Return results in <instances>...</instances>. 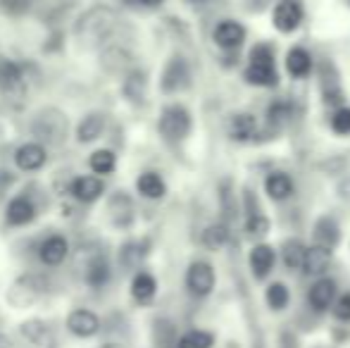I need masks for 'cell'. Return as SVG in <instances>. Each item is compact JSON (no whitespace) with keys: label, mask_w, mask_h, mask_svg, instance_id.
Instances as JSON below:
<instances>
[{"label":"cell","mask_w":350,"mask_h":348,"mask_svg":"<svg viewBox=\"0 0 350 348\" xmlns=\"http://www.w3.org/2000/svg\"><path fill=\"white\" fill-rule=\"evenodd\" d=\"M0 93L12 105H22L27 98V75L24 65H19L12 57L0 55Z\"/></svg>","instance_id":"3"},{"label":"cell","mask_w":350,"mask_h":348,"mask_svg":"<svg viewBox=\"0 0 350 348\" xmlns=\"http://www.w3.org/2000/svg\"><path fill=\"white\" fill-rule=\"evenodd\" d=\"M155 293H157L155 277H152L150 272H146V269L136 272L134 279H131V298H134L136 303H141V306H148V303L155 298Z\"/></svg>","instance_id":"19"},{"label":"cell","mask_w":350,"mask_h":348,"mask_svg":"<svg viewBox=\"0 0 350 348\" xmlns=\"http://www.w3.org/2000/svg\"><path fill=\"white\" fill-rule=\"evenodd\" d=\"M38 260L46 267H60L70 256V241L62 234H48L41 243H38Z\"/></svg>","instance_id":"12"},{"label":"cell","mask_w":350,"mask_h":348,"mask_svg":"<svg viewBox=\"0 0 350 348\" xmlns=\"http://www.w3.org/2000/svg\"><path fill=\"white\" fill-rule=\"evenodd\" d=\"M148 256V246L143 241H124L120 248V265L122 269H136Z\"/></svg>","instance_id":"28"},{"label":"cell","mask_w":350,"mask_h":348,"mask_svg":"<svg viewBox=\"0 0 350 348\" xmlns=\"http://www.w3.org/2000/svg\"><path fill=\"white\" fill-rule=\"evenodd\" d=\"M338 239H341V234H338L336 219L322 217L317 224H314V243H317V246H324L332 251V248L338 243Z\"/></svg>","instance_id":"26"},{"label":"cell","mask_w":350,"mask_h":348,"mask_svg":"<svg viewBox=\"0 0 350 348\" xmlns=\"http://www.w3.org/2000/svg\"><path fill=\"white\" fill-rule=\"evenodd\" d=\"M212 341H215V336H212L210 332L191 330V332H186V334L181 336L176 348H210Z\"/></svg>","instance_id":"34"},{"label":"cell","mask_w":350,"mask_h":348,"mask_svg":"<svg viewBox=\"0 0 350 348\" xmlns=\"http://www.w3.org/2000/svg\"><path fill=\"white\" fill-rule=\"evenodd\" d=\"M0 10L10 17H22L31 10V5L27 0H0Z\"/></svg>","instance_id":"40"},{"label":"cell","mask_w":350,"mask_h":348,"mask_svg":"<svg viewBox=\"0 0 350 348\" xmlns=\"http://www.w3.org/2000/svg\"><path fill=\"white\" fill-rule=\"evenodd\" d=\"M288 117H291V107H288V103H274V105H269V110H267V122L269 124H274V126H281V124H286L288 122Z\"/></svg>","instance_id":"37"},{"label":"cell","mask_w":350,"mask_h":348,"mask_svg":"<svg viewBox=\"0 0 350 348\" xmlns=\"http://www.w3.org/2000/svg\"><path fill=\"white\" fill-rule=\"evenodd\" d=\"M255 131H258L255 117L245 115V112L234 115V120H231V124H229V134H231V139H234V141H250L255 136Z\"/></svg>","instance_id":"32"},{"label":"cell","mask_w":350,"mask_h":348,"mask_svg":"<svg viewBox=\"0 0 350 348\" xmlns=\"http://www.w3.org/2000/svg\"><path fill=\"white\" fill-rule=\"evenodd\" d=\"M83 279L91 289H103L107 286V282L112 279V267H110V260H107L103 253H96L91 260L86 263V269H83Z\"/></svg>","instance_id":"18"},{"label":"cell","mask_w":350,"mask_h":348,"mask_svg":"<svg viewBox=\"0 0 350 348\" xmlns=\"http://www.w3.org/2000/svg\"><path fill=\"white\" fill-rule=\"evenodd\" d=\"M245 79L255 86H277L279 77L274 70V62H250L245 70Z\"/></svg>","instance_id":"22"},{"label":"cell","mask_w":350,"mask_h":348,"mask_svg":"<svg viewBox=\"0 0 350 348\" xmlns=\"http://www.w3.org/2000/svg\"><path fill=\"white\" fill-rule=\"evenodd\" d=\"M186 289L191 291V296L205 298L215 289V269L210 263L196 260L189 265V272H186Z\"/></svg>","instance_id":"6"},{"label":"cell","mask_w":350,"mask_h":348,"mask_svg":"<svg viewBox=\"0 0 350 348\" xmlns=\"http://www.w3.org/2000/svg\"><path fill=\"white\" fill-rule=\"evenodd\" d=\"M29 131L33 141L43 144L46 148H60L70 136V117L60 107H41L29 122Z\"/></svg>","instance_id":"2"},{"label":"cell","mask_w":350,"mask_h":348,"mask_svg":"<svg viewBox=\"0 0 350 348\" xmlns=\"http://www.w3.org/2000/svg\"><path fill=\"white\" fill-rule=\"evenodd\" d=\"M136 191L150 200H160L162 196L167 193V184L157 172H143L139 179H136Z\"/></svg>","instance_id":"24"},{"label":"cell","mask_w":350,"mask_h":348,"mask_svg":"<svg viewBox=\"0 0 350 348\" xmlns=\"http://www.w3.org/2000/svg\"><path fill=\"white\" fill-rule=\"evenodd\" d=\"M38 217V205L29 193H19L5 208V222L8 227H27Z\"/></svg>","instance_id":"8"},{"label":"cell","mask_w":350,"mask_h":348,"mask_svg":"<svg viewBox=\"0 0 350 348\" xmlns=\"http://www.w3.org/2000/svg\"><path fill=\"white\" fill-rule=\"evenodd\" d=\"M212 38L224 51H234V48H239L245 41V29L239 22H234V19H224V22L217 24Z\"/></svg>","instance_id":"17"},{"label":"cell","mask_w":350,"mask_h":348,"mask_svg":"<svg viewBox=\"0 0 350 348\" xmlns=\"http://www.w3.org/2000/svg\"><path fill=\"white\" fill-rule=\"evenodd\" d=\"M274 260H277V256H274L272 248L265 246V243H260V246H255L253 251H250V267H253L258 279L267 277V274L272 272Z\"/></svg>","instance_id":"25"},{"label":"cell","mask_w":350,"mask_h":348,"mask_svg":"<svg viewBox=\"0 0 350 348\" xmlns=\"http://www.w3.org/2000/svg\"><path fill=\"white\" fill-rule=\"evenodd\" d=\"M0 348H12V341H10V336L3 334V332H0Z\"/></svg>","instance_id":"44"},{"label":"cell","mask_w":350,"mask_h":348,"mask_svg":"<svg viewBox=\"0 0 350 348\" xmlns=\"http://www.w3.org/2000/svg\"><path fill=\"white\" fill-rule=\"evenodd\" d=\"M141 5H148V8H157V5H162L165 0H139Z\"/></svg>","instance_id":"45"},{"label":"cell","mask_w":350,"mask_h":348,"mask_svg":"<svg viewBox=\"0 0 350 348\" xmlns=\"http://www.w3.org/2000/svg\"><path fill=\"white\" fill-rule=\"evenodd\" d=\"M191 84V67L189 62L181 55L170 57V62L162 70V79H160V88L165 93H179L184 91L186 86Z\"/></svg>","instance_id":"7"},{"label":"cell","mask_w":350,"mask_h":348,"mask_svg":"<svg viewBox=\"0 0 350 348\" xmlns=\"http://www.w3.org/2000/svg\"><path fill=\"white\" fill-rule=\"evenodd\" d=\"M334 298H336V282H334V279H327V277L314 282L308 293V301L314 310H327V308L334 303Z\"/></svg>","instance_id":"20"},{"label":"cell","mask_w":350,"mask_h":348,"mask_svg":"<svg viewBox=\"0 0 350 348\" xmlns=\"http://www.w3.org/2000/svg\"><path fill=\"white\" fill-rule=\"evenodd\" d=\"M332 263V251L324 246L314 243L312 248H308V256H305V274H322L324 269Z\"/></svg>","instance_id":"31"},{"label":"cell","mask_w":350,"mask_h":348,"mask_svg":"<svg viewBox=\"0 0 350 348\" xmlns=\"http://www.w3.org/2000/svg\"><path fill=\"white\" fill-rule=\"evenodd\" d=\"M305 256H308V248H305L298 239L284 243V265L288 269H303L305 267Z\"/></svg>","instance_id":"33"},{"label":"cell","mask_w":350,"mask_h":348,"mask_svg":"<svg viewBox=\"0 0 350 348\" xmlns=\"http://www.w3.org/2000/svg\"><path fill=\"white\" fill-rule=\"evenodd\" d=\"M67 330L77 339H91L100 332V317L88 308H77L67 315Z\"/></svg>","instance_id":"13"},{"label":"cell","mask_w":350,"mask_h":348,"mask_svg":"<svg viewBox=\"0 0 350 348\" xmlns=\"http://www.w3.org/2000/svg\"><path fill=\"white\" fill-rule=\"evenodd\" d=\"M14 181H17V176L10 172V170H3V168H0V200H3V198H5V193H8V191L12 189Z\"/></svg>","instance_id":"42"},{"label":"cell","mask_w":350,"mask_h":348,"mask_svg":"<svg viewBox=\"0 0 350 348\" xmlns=\"http://www.w3.org/2000/svg\"><path fill=\"white\" fill-rule=\"evenodd\" d=\"M146 86H148V79H146V72L143 70H129L124 75V79H122V93H124V98L131 103L143 101Z\"/></svg>","instance_id":"21"},{"label":"cell","mask_w":350,"mask_h":348,"mask_svg":"<svg viewBox=\"0 0 350 348\" xmlns=\"http://www.w3.org/2000/svg\"><path fill=\"white\" fill-rule=\"evenodd\" d=\"M265 191H267L269 198L284 200V198H288V196L293 193V181H291L288 174L274 172V174H269L267 179H265Z\"/></svg>","instance_id":"30"},{"label":"cell","mask_w":350,"mask_h":348,"mask_svg":"<svg viewBox=\"0 0 350 348\" xmlns=\"http://www.w3.org/2000/svg\"><path fill=\"white\" fill-rule=\"evenodd\" d=\"M338 191H341V198L350 200V179H348V181H343V184L338 186Z\"/></svg>","instance_id":"43"},{"label":"cell","mask_w":350,"mask_h":348,"mask_svg":"<svg viewBox=\"0 0 350 348\" xmlns=\"http://www.w3.org/2000/svg\"><path fill=\"white\" fill-rule=\"evenodd\" d=\"M46 291H48V279L43 277V274L29 272L12 282V286H10V291H8V301H10V306H14V308H29Z\"/></svg>","instance_id":"4"},{"label":"cell","mask_w":350,"mask_h":348,"mask_svg":"<svg viewBox=\"0 0 350 348\" xmlns=\"http://www.w3.org/2000/svg\"><path fill=\"white\" fill-rule=\"evenodd\" d=\"M19 334H22L29 344L46 346L48 339H51V327H48V322L41 320V317H33V320L22 322V327H19Z\"/></svg>","instance_id":"23"},{"label":"cell","mask_w":350,"mask_h":348,"mask_svg":"<svg viewBox=\"0 0 350 348\" xmlns=\"http://www.w3.org/2000/svg\"><path fill=\"white\" fill-rule=\"evenodd\" d=\"M88 168H91V172L98 174V176L112 174V172H115V168H117V155H115V150H110V148H98V150H93L91 158H88Z\"/></svg>","instance_id":"27"},{"label":"cell","mask_w":350,"mask_h":348,"mask_svg":"<svg viewBox=\"0 0 350 348\" xmlns=\"http://www.w3.org/2000/svg\"><path fill=\"white\" fill-rule=\"evenodd\" d=\"M286 70H288V75L298 77V79L308 77L310 70H312V57H310V53L305 51V48H293V51H288Z\"/></svg>","instance_id":"29"},{"label":"cell","mask_w":350,"mask_h":348,"mask_svg":"<svg viewBox=\"0 0 350 348\" xmlns=\"http://www.w3.org/2000/svg\"><path fill=\"white\" fill-rule=\"evenodd\" d=\"M105 115L98 110L93 112H86V115L79 120L77 124V131H74V136H77V141L81 146H88L93 144V141H98L103 136V131H105Z\"/></svg>","instance_id":"15"},{"label":"cell","mask_w":350,"mask_h":348,"mask_svg":"<svg viewBox=\"0 0 350 348\" xmlns=\"http://www.w3.org/2000/svg\"><path fill=\"white\" fill-rule=\"evenodd\" d=\"M100 67L107 75H126L131 70V53L120 43H105L100 48Z\"/></svg>","instance_id":"14"},{"label":"cell","mask_w":350,"mask_h":348,"mask_svg":"<svg viewBox=\"0 0 350 348\" xmlns=\"http://www.w3.org/2000/svg\"><path fill=\"white\" fill-rule=\"evenodd\" d=\"M57 3H60V8H72V5H77V0H57Z\"/></svg>","instance_id":"46"},{"label":"cell","mask_w":350,"mask_h":348,"mask_svg":"<svg viewBox=\"0 0 350 348\" xmlns=\"http://www.w3.org/2000/svg\"><path fill=\"white\" fill-rule=\"evenodd\" d=\"M334 315H336L338 320H343V322L350 320V293H343V296L338 298L336 306H334Z\"/></svg>","instance_id":"41"},{"label":"cell","mask_w":350,"mask_h":348,"mask_svg":"<svg viewBox=\"0 0 350 348\" xmlns=\"http://www.w3.org/2000/svg\"><path fill=\"white\" fill-rule=\"evenodd\" d=\"M303 22V8L295 0H281L274 8V27L284 34H291Z\"/></svg>","instance_id":"16"},{"label":"cell","mask_w":350,"mask_h":348,"mask_svg":"<svg viewBox=\"0 0 350 348\" xmlns=\"http://www.w3.org/2000/svg\"><path fill=\"white\" fill-rule=\"evenodd\" d=\"M191 126H193V120L184 105H167L157 120V129L167 141H184L191 134Z\"/></svg>","instance_id":"5"},{"label":"cell","mask_w":350,"mask_h":348,"mask_svg":"<svg viewBox=\"0 0 350 348\" xmlns=\"http://www.w3.org/2000/svg\"><path fill=\"white\" fill-rule=\"evenodd\" d=\"M267 217L265 215H260V210H255V213H250L248 217V224H245V229H248L250 237H262L265 232H267Z\"/></svg>","instance_id":"39"},{"label":"cell","mask_w":350,"mask_h":348,"mask_svg":"<svg viewBox=\"0 0 350 348\" xmlns=\"http://www.w3.org/2000/svg\"><path fill=\"white\" fill-rule=\"evenodd\" d=\"M103 348H117V346H103Z\"/></svg>","instance_id":"48"},{"label":"cell","mask_w":350,"mask_h":348,"mask_svg":"<svg viewBox=\"0 0 350 348\" xmlns=\"http://www.w3.org/2000/svg\"><path fill=\"white\" fill-rule=\"evenodd\" d=\"M332 129L341 136L350 134V107H338L332 117Z\"/></svg>","instance_id":"38"},{"label":"cell","mask_w":350,"mask_h":348,"mask_svg":"<svg viewBox=\"0 0 350 348\" xmlns=\"http://www.w3.org/2000/svg\"><path fill=\"white\" fill-rule=\"evenodd\" d=\"M27 3H29V5H36V3H38V0H27Z\"/></svg>","instance_id":"47"},{"label":"cell","mask_w":350,"mask_h":348,"mask_svg":"<svg viewBox=\"0 0 350 348\" xmlns=\"http://www.w3.org/2000/svg\"><path fill=\"white\" fill-rule=\"evenodd\" d=\"M70 193L74 200H79V203L91 205L105 193V181H103V176H98V174L74 176L72 184H70Z\"/></svg>","instance_id":"11"},{"label":"cell","mask_w":350,"mask_h":348,"mask_svg":"<svg viewBox=\"0 0 350 348\" xmlns=\"http://www.w3.org/2000/svg\"><path fill=\"white\" fill-rule=\"evenodd\" d=\"M107 217L112 227L129 229L134 224V200L126 191H115L107 200Z\"/></svg>","instance_id":"10"},{"label":"cell","mask_w":350,"mask_h":348,"mask_svg":"<svg viewBox=\"0 0 350 348\" xmlns=\"http://www.w3.org/2000/svg\"><path fill=\"white\" fill-rule=\"evenodd\" d=\"M267 303L274 310H284L286 303H288V289H286L284 284H272V286L267 289Z\"/></svg>","instance_id":"36"},{"label":"cell","mask_w":350,"mask_h":348,"mask_svg":"<svg viewBox=\"0 0 350 348\" xmlns=\"http://www.w3.org/2000/svg\"><path fill=\"white\" fill-rule=\"evenodd\" d=\"M117 24H120V14L115 8L93 5L86 12L79 14L77 24H74V38L83 48H103L105 43H110Z\"/></svg>","instance_id":"1"},{"label":"cell","mask_w":350,"mask_h":348,"mask_svg":"<svg viewBox=\"0 0 350 348\" xmlns=\"http://www.w3.org/2000/svg\"><path fill=\"white\" fill-rule=\"evenodd\" d=\"M226 239H229V232H226L224 224H210L203 232V246L210 248V251H219L226 243Z\"/></svg>","instance_id":"35"},{"label":"cell","mask_w":350,"mask_h":348,"mask_svg":"<svg viewBox=\"0 0 350 348\" xmlns=\"http://www.w3.org/2000/svg\"><path fill=\"white\" fill-rule=\"evenodd\" d=\"M46 163H48V148L33 139L14 150V165L22 172H38V170L46 168Z\"/></svg>","instance_id":"9"}]
</instances>
